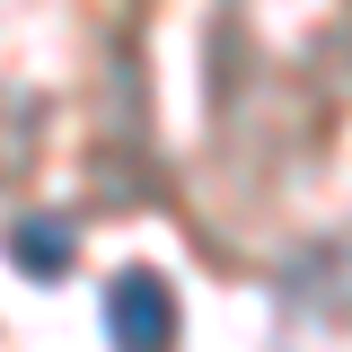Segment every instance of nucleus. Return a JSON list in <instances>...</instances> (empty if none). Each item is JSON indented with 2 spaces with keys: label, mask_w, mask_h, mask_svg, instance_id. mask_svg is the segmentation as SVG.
<instances>
[{
  "label": "nucleus",
  "mask_w": 352,
  "mask_h": 352,
  "mask_svg": "<svg viewBox=\"0 0 352 352\" xmlns=\"http://www.w3.org/2000/svg\"><path fill=\"white\" fill-rule=\"evenodd\" d=\"M106 335H115V352H168L176 344V291L150 264L115 273V291H106Z\"/></svg>",
  "instance_id": "nucleus-1"
},
{
  "label": "nucleus",
  "mask_w": 352,
  "mask_h": 352,
  "mask_svg": "<svg viewBox=\"0 0 352 352\" xmlns=\"http://www.w3.org/2000/svg\"><path fill=\"white\" fill-rule=\"evenodd\" d=\"M18 264H27V273H44V282H53V273L71 264V247H62V229H36V220H27V229H18Z\"/></svg>",
  "instance_id": "nucleus-2"
}]
</instances>
